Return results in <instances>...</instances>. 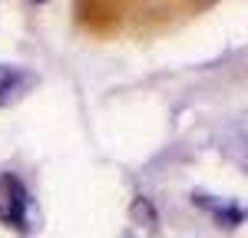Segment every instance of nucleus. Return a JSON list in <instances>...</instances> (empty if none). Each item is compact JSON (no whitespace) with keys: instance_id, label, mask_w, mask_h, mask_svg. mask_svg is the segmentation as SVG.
<instances>
[{"instance_id":"20e7f679","label":"nucleus","mask_w":248,"mask_h":238,"mask_svg":"<svg viewBox=\"0 0 248 238\" xmlns=\"http://www.w3.org/2000/svg\"><path fill=\"white\" fill-rule=\"evenodd\" d=\"M133 218H136V222H142L146 228H153L155 222H159L155 208L149 205V202H146V198H136V202H133Z\"/></svg>"},{"instance_id":"39448f33","label":"nucleus","mask_w":248,"mask_h":238,"mask_svg":"<svg viewBox=\"0 0 248 238\" xmlns=\"http://www.w3.org/2000/svg\"><path fill=\"white\" fill-rule=\"evenodd\" d=\"M27 3H43V0H27Z\"/></svg>"},{"instance_id":"f03ea898","label":"nucleus","mask_w":248,"mask_h":238,"mask_svg":"<svg viewBox=\"0 0 248 238\" xmlns=\"http://www.w3.org/2000/svg\"><path fill=\"white\" fill-rule=\"evenodd\" d=\"M33 86H37V73L0 63V106H14V103L23 99Z\"/></svg>"},{"instance_id":"f257e3e1","label":"nucleus","mask_w":248,"mask_h":238,"mask_svg":"<svg viewBox=\"0 0 248 238\" xmlns=\"http://www.w3.org/2000/svg\"><path fill=\"white\" fill-rule=\"evenodd\" d=\"M30 212H33V202H30L27 185L14 172H3L0 176V222L17 228V232H27L30 228Z\"/></svg>"},{"instance_id":"7ed1b4c3","label":"nucleus","mask_w":248,"mask_h":238,"mask_svg":"<svg viewBox=\"0 0 248 238\" xmlns=\"http://www.w3.org/2000/svg\"><path fill=\"white\" fill-rule=\"evenodd\" d=\"M195 205H202L205 212H212L215 222H218L222 228H235V225L245 218V212H242V205H238V202H222V198L205 195V192H195Z\"/></svg>"}]
</instances>
